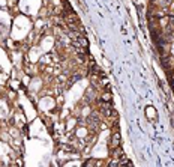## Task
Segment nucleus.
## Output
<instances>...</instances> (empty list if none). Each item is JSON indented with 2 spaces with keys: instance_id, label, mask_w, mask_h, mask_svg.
Returning <instances> with one entry per match:
<instances>
[{
  "instance_id": "7ed1b4c3",
  "label": "nucleus",
  "mask_w": 174,
  "mask_h": 167,
  "mask_svg": "<svg viewBox=\"0 0 174 167\" xmlns=\"http://www.w3.org/2000/svg\"><path fill=\"white\" fill-rule=\"evenodd\" d=\"M93 164H96V163H95V161H89V163H86L84 166H93Z\"/></svg>"
},
{
  "instance_id": "f257e3e1",
  "label": "nucleus",
  "mask_w": 174,
  "mask_h": 167,
  "mask_svg": "<svg viewBox=\"0 0 174 167\" xmlns=\"http://www.w3.org/2000/svg\"><path fill=\"white\" fill-rule=\"evenodd\" d=\"M119 145H120V134L114 133L110 140V146H111V149H116V148H119Z\"/></svg>"
},
{
  "instance_id": "f03ea898",
  "label": "nucleus",
  "mask_w": 174,
  "mask_h": 167,
  "mask_svg": "<svg viewBox=\"0 0 174 167\" xmlns=\"http://www.w3.org/2000/svg\"><path fill=\"white\" fill-rule=\"evenodd\" d=\"M113 158H116V160H119V158H123L125 157V154H123V151H122L120 148H116V149H113Z\"/></svg>"
}]
</instances>
